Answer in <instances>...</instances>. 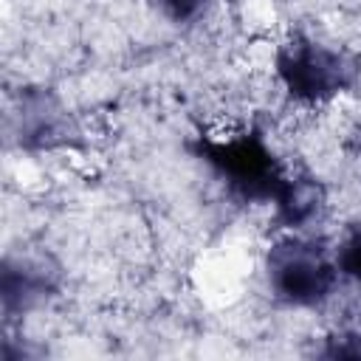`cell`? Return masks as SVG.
<instances>
[{
  "label": "cell",
  "instance_id": "obj_1",
  "mask_svg": "<svg viewBox=\"0 0 361 361\" xmlns=\"http://www.w3.org/2000/svg\"><path fill=\"white\" fill-rule=\"evenodd\" d=\"M197 155L228 186L231 195L248 203H274L276 217L288 228H299L302 223H307V217L319 206L316 192L285 172V166L257 130L231 133L226 138L200 135Z\"/></svg>",
  "mask_w": 361,
  "mask_h": 361
},
{
  "label": "cell",
  "instance_id": "obj_2",
  "mask_svg": "<svg viewBox=\"0 0 361 361\" xmlns=\"http://www.w3.org/2000/svg\"><path fill=\"white\" fill-rule=\"evenodd\" d=\"M274 73L288 99L319 107L358 87L361 56L350 48L293 31L274 51Z\"/></svg>",
  "mask_w": 361,
  "mask_h": 361
},
{
  "label": "cell",
  "instance_id": "obj_3",
  "mask_svg": "<svg viewBox=\"0 0 361 361\" xmlns=\"http://www.w3.org/2000/svg\"><path fill=\"white\" fill-rule=\"evenodd\" d=\"M262 268L271 296L296 310L322 307L336 293L341 279L336 251L299 234H288L268 245Z\"/></svg>",
  "mask_w": 361,
  "mask_h": 361
},
{
  "label": "cell",
  "instance_id": "obj_4",
  "mask_svg": "<svg viewBox=\"0 0 361 361\" xmlns=\"http://www.w3.org/2000/svg\"><path fill=\"white\" fill-rule=\"evenodd\" d=\"M54 290V282L42 265L34 262H17L6 259L0 271V302L6 319H14L17 313H25L45 302V296Z\"/></svg>",
  "mask_w": 361,
  "mask_h": 361
},
{
  "label": "cell",
  "instance_id": "obj_5",
  "mask_svg": "<svg viewBox=\"0 0 361 361\" xmlns=\"http://www.w3.org/2000/svg\"><path fill=\"white\" fill-rule=\"evenodd\" d=\"M333 251H336L338 274L361 285V231H350Z\"/></svg>",
  "mask_w": 361,
  "mask_h": 361
},
{
  "label": "cell",
  "instance_id": "obj_6",
  "mask_svg": "<svg viewBox=\"0 0 361 361\" xmlns=\"http://www.w3.org/2000/svg\"><path fill=\"white\" fill-rule=\"evenodd\" d=\"M166 20H172V23H192V20H197L203 11H206V6H209V0H149Z\"/></svg>",
  "mask_w": 361,
  "mask_h": 361
},
{
  "label": "cell",
  "instance_id": "obj_7",
  "mask_svg": "<svg viewBox=\"0 0 361 361\" xmlns=\"http://www.w3.org/2000/svg\"><path fill=\"white\" fill-rule=\"evenodd\" d=\"M322 355H327V358H361V333L338 330V333L327 336Z\"/></svg>",
  "mask_w": 361,
  "mask_h": 361
}]
</instances>
